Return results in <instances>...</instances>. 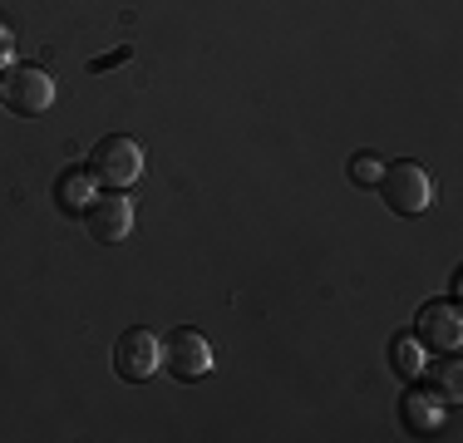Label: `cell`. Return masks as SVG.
<instances>
[{
    "label": "cell",
    "instance_id": "6da1fadb",
    "mask_svg": "<svg viewBox=\"0 0 463 443\" xmlns=\"http://www.w3.org/2000/svg\"><path fill=\"white\" fill-rule=\"evenodd\" d=\"M380 197H384V207L390 212H400V217H419V212H429L434 207V177H429L419 163L410 158H400V163H384L380 168Z\"/></svg>",
    "mask_w": 463,
    "mask_h": 443
},
{
    "label": "cell",
    "instance_id": "7a4b0ae2",
    "mask_svg": "<svg viewBox=\"0 0 463 443\" xmlns=\"http://www.w3.org/2000/svg\"><path fill=\"white\" fill-rule=\"evenodd\" d=\"M143 173V148L128 133H104V138L90 148V177L104 187H114V193H124V187H134Z\"/></svg>",
    "mask_w": 463,
    "mask_h": 443
},
{
    "label": "cell",
    "instance_id": "3957f363",
    "mask_svg": "<svg viewBox=\"0 0 463 443\" xmlns=\"http://www.w3.org/2000/svg\"><path fill=\"white\" fill-rule=\"evenodd\" d=\"M0 104L15 118H40L54 104V80L40 64H15V70L0 80Z\"/></svg>",
    "mask_w": 463,
    "mask_h": 443
},
{
    "label": "cell",
    "instance_id": "277c9868",
    "mask_svg": "<svg viewBox=\"0 0 463 443\" xmlns=\"http://www.w3.org/2000/svg\"><path fill=\"white\" fill-rule=\"evenodd\" d=\"M163 370L183 384L203 380V374L213 370V345H207L203 330H193V325L168 330V335H163Z\"/></svg>",
    "mask_w": 463,
    "mask_h": 443
},
{
    "label": "cell",
    "instance_id": "5b68a950",
    "mask_svg": "<svg viewBox=\"0 0 463 443\" xmlns=\"http://www.w3.org/2000/svg\"><path fill=\"white\" fill-rule=\"evenodd\" d=\"M158 364H163V340L153 335V330L134 325V330L118 335V345H114V374H118V380L143 384V380L158 374Z\"/></svg>",
    "mask_w": 463,
    "mask_h": 443
},
{
    "label": "cell",
    "instance_id": "8992f818",
    "mask_svg": "<svg viewBox=\"0 0 463 443\" xmlns=\"http://www.w3.org/2000/svg\"><path fill=\"white\" fill-rule=\"evenodd\" d=\"M414 340L424 350H434V354H458V345H463L458 301H429L414 320Z\"/></svg>",
    "mask_w": 463,
    "mask_h": 443
},
{
    "label": "cell",
    "instance_id": "52a82bcc",
    "mask_svg": "<svg viewBox=\"0 0 463 443\" xmlns=\"http://www.w3.org/2000/svg\"><path fill=\"white\" fill-rule=\"evenodd\" d=\"M84 227H90V237L94 241H104V247H114V241H124L128 237V227H134V207H128V197L124 193H94L90 203H84Z\"/></svg>",
    "mask_w": 463,
    "mask_h": 443
},
{
    "label": "cell",
    "instance_id": "ba28073f",
    "mask_svg": "<svg viewBox=\"0 0 463 443\" xmlns=\"http://www.w3.org/2000/svg\"><path fill=\"white\" fill-rule=\"evenodd\" d=\"M400 419L410 434H434L439 419H444V409H439V394H424V390H410L400 399Z\"/></svg>",
    "mask_w": 463,
    "mask_h": 443
},
{
    "label": "cell",
    "instance_id": "9c48e42d",
    "mask_svg": "<svg viewBox=\"0 0 463 443\" xmlns=\"http://www.w3.org/2000/svg\"><path fill=\"white\" fill-rule=\"evenodd\" d=\"M94 177L84 173V168H64L60 173V183H54V203H60V212H70V217H80L84 212V203L94 197Z\"/></svg>",
    "mask_w": 463,
    "mask_h": 443
},
{
    "label": "cell",
    "instance_id": "30bf717a",
    "mask_svg": "<svg viewBox=\"0 0 463 443\" xmlns=\"http://www.w3.org/2000/svg\"><path fill=\"white\" fill-rule=\"evenodd\" d=\"M390 364H394V374H400V380H419V374H424V345H419L414 335H394L390 340Z\"/></svg>",
    "mask_w": 463,
    "mask_h": 443
},
{
    "label": "cell",
    "instance_id": "8fae6325",
    "mask_svg": "<svg viewBox=\"0 0 463 443\" xmlns=\"http://www.w3.org/2000/svg\"><path fill=\"white\" fill-rule=\"evenodd\" d=\"M424 374L434 380L439 404H458V394H463V370H458V360H454V354H444L439 364H424Z\"/></svg>",
    "mask_w": 463,
    "mask_h": 443
},
{
    "label": "cell",
    "instance_id": "7c38bea8",
    "mask_svg": "<svg viewBox=\"0 0 463 443\" xmlns=\"http://www.w3.org/2000/svg\"><path fill=\"white\" fill-rule=\"evenodd\" d=\"M380 168H384V163L374 158V153H355V158H350V183H355V187H374V183H380Z\"/></svg>",
    "mask_w": 463,
    "mask_h": 443
},
{
    "label": "cell",
    "instance_id": "4fadbf2b",
    "mask_svg": "<svg viewBox=\"0 0 463 443\" xmlns=\"http://www.w3.org/2000/svg\"><path fill=\"white\" fill-rule=\"evenodd\" d=\"M124 60H128V50H114V54H104V60H94L90 70L99 74V70H109V64H124Z\"/></svg>",
    "mask_w": 463,
    "mask_h": 443
},
{
    "label": "cell",
    "instance_id": "5bb4252c",
    "mask_svg": "<svg viewBox=\"0 0 463 443\" xmlns=\"http://www.w3.org/2000/svg\"><path fill=\"white\" fill-rule=\"evenodd\" d=\"M10 44H15V35H10V25L0 20V54H10Z\"/></svg>",
    "mask_w": 463,
    "mask_h": 443
},
{
    "label": "cell",
    "instance_id": "9a60e30c",
    "mask_svg": "<svg viewBox=\"0 0 463 443\" xmlns=\"http://www.w3.org/2000/svg\"><path fill=\"white\" fill-rule=\"evenodd\" d=\"M0 80H5V74H0Z\"/></svg>",
    "mask_w": 463,
    "mask_h": 443
}]
</instances>
